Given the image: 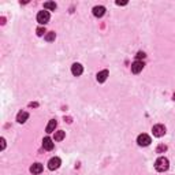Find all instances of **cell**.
Masks as SVG:
<instances>
[{
	"mask_svg": "<svg viewBox=\"0 0 175 175\" xmlns=\"http://www.w3.org/2000/svg\"><path fill=\"white\" fill-rule=\"evenodd\" d=\"M144 57H145V53H144V52H138V53L136 55V59H137V60H141V59H144Z\"/></svg>",
	"mask_w": 175,
	"mask_h": 175,
	"instance_id": "cell-19",
	"label": "cell"
},
{
	"mask_svg": "<svg viewBox=\"0 0 175 175\" xmlns=\"http://www.w3.org/2000/svg\"><path fill=\"white\" fill-rule=\"evenodd\" d=\"M104 14H105V7H103V5H96V7L93 8V15H94L96 18H101Z\"/></svg>",
	"mask_w": 175,
	"mask_h": 175,
	"instance_id": "cell-8",
	"label": "cell"
},
{
	"mask_svg": "<svg viewBox=\"0 0 175 175\" xmlns=\"http://www.w3.org/2000/svg\"><path fill=\"white\" fill-rule=\"evenodd\" d=\"M150 142H152V139H150V137L148 134H139L138 138H137V144L139 146H148Z\"/></svg>",
	"mask_w": 175,
	"mask_h": 175,
	"instance_id": "cell-2",
	"label": "cell"
},
{
	"mask_svg": "<svg viewBox=\"0 0 175 175\" xmlns=\"http://www.w3.org/2000/svg\"><path fill=\"white\" fill-rule=\"evenodd\" d=\"M164 150H167V146H166V145L161 144V145H159V146H157L156 152H157V153H161V152H164Z\"/></svg>",
	"mask_w": 175,
	"mask_h": 175,
	"instance_id": "cell-17",
	"label": "cell"
},
{
	"mask_svg": "<svg viewBox=\"0 0 175 175\" xmlns=\"http://www.w3.org/2000/svg\"><path fill=\"white\" fill-rule=\"evenodd\" d=\"M44 8L55 11V10H56V3H53V2H46V3H44Z\"/></svg>",
	"mask_w": 175,
	"mask_h": 175,
	"instance_id": "cell-15",
	"label": "cell"
},
{
	"mask_svg": "<svg viewBox=\"0 0 175 175\" xmlns=\"http://www.w3.org/2000/svg\"><path fill=\"white\" fill-rule=\"evenodd\" d=\"M30 172H32L33 175H38L43 172V164L40 163H34L32 167H30Z\"/></svg>",
	"mask_w": 175,
	"mask_h": 175,
	"instance_id": "cell-9",
	"label": "cell"
},
{
	"mask_svg": "<svg viewBox=\"0 0 175 175\" xmlns=\"http://www.w3.org/2000/svg\"><path fill=\"white\" fill-rule=\"evenodd\" d=\"M0 141H2V150H3V149L5 148V139H4V138H2Z\"/></svg>",
	"mask_w": 175,
	"mask_h": 175,
	"instance_id": "cell-20",
	"label": "cell"
},
{
	"mask_svg": "<svg viewBox=\"0 0 175 175\" xmlns=\"http://www.w3.org/2000/svg\"><path fill=\"white\" fill-rule=\"evenodd\" d=\"M168 167H170V161H168V159H167V157H159L157 160H156V163H155V168L159 172L167 171Z\"/></svg>",
	"mask_w": 175,
	"mask_h": 175,
	"instance_id": "cell-1",
	"label": "cell"
},
{
	"mask_svg": "<svg viewBox=\"0 0 175 175\" xmlns=\"http://www.w3.org/2000/svg\"><path fill=\"white\" fill-rule=\"evenodd\" d=\"M56 126H57V122L55 119H52V120H49V123L46 125V129H45V131L46 133H52V131H55V129H56Z\"/></svg>",
	"mask_w": 175,
	"mask_h": 175,
	"instance_id": "cell-13",
	"label": "cell"
},
{
	"mask_svg": "<svg viewBox=\"0 0 175 175\" xmlns=\"http://www.w3.org/2000/svg\"><path fill=\"white\" fill-rule=\"evenodd\" d=\"M152 133L155 137H163L166 134V127L163 125H155L152 129Z\"/></svg>",
	"mask_w": 175,
	"mask_h": 175,
	"instance_id": "cell-4",
	"label": "cell"
},
{
	"mask_svg": "<svg viewBox=\"0 0 175 175\" xmlns=\"http://www.w3.org/2000/svg\"><path fill=\"white\" fill-rule=\"evenodd\" d=\"M36 32H37V36H44V34H45V27L41 26V27H38Z\"/></svg>",
	"mask_w": 175,
	"mask_h": 175,
	"instance_id": "cell-18",
	"label": "cell"
},
{
	"mask_svg": "<svg viewBox=\"0 0 175 175\" xmlns=\"http://www.w3.org/2000/svg\"><path fill=\"white\" fill-rule=\"evenodd\" d=\"M55 38H56V34H55V32H48L45 34V40L48 41V43H51V41H53Z\"/></svg>",
	"mask_w": 175,
	"mask_h": 175,
	"instance_id": "cell-16",
	"label": "cell"
},
{
	"mask_svg": "<svg viewBox=\"0 0 175 175\" xmlns=\"http://www.w3.org/2000/svg\"><path fill=\"white\" fill-rule=\"evenodd\" d=\"M71 73H73V75L79 77L82 73H84V67H82L79 63H74V64L71 66Z\"/></svg>",
	"mask_w": 175,
	"mask_h": 175,
	"instance_id": "cell-7",
	"label": "cell"
},
{
	"mask_svg": "<svg viewBox=\"0 0 175 175\" xmlns=\"http://www.w3.org/2000/svg\"><path fill=\"white\" fill-rule=\"evenodd\" d=\"M37 105H38L37 103H30V104H29V107H37Z\"/></svg>",
	"mask_w": 175,
	"mask_h": 175,
	"instance_id": "cell-22",
	"label": "cell"
},
{
	"mask_svg": "<svg viewBox=\"0 0 175 175\" xmlns=\"http://www.w3.org/2000/svg\"><path fill=\"white\" fill-rule=\"evenodd\" d=\"M127 2H116V5H126Z\"/></svg>",
	"mask_w": 175,
	"mask_h": 175,
	"instance_id": "cell-21",
	"label": "cell"
},
{
	"mask_svg": "<svg viewBox=\"0 0 175 175\" xmlns=\"http://www.w3.org/2000/svg\"><path fill=\"white\" fill-rule=\"evenodd\" d=\"M27 118H29V114H27L26 111H21V112H18V115H16V122L25 123L27 120Z\"/></svg>",
	"mask_w": 175,
	"mask_h": 175,
	"instance_id": "cell-11",
	"label": "cell"
},
{
	"mask_svg": "<svg viewBox=\"0 0 175 175\" xmlns=\"http://www.w3.org/2000/svg\"><path fill=\"white\" fill-rule=\"evenodd\" d=\"M66 137V133L63 130H59V131H55V141H62L63 138Z\"/></svg>",
	"mask_w": 175,
	"mask_h": 175,
	"instance_id": "cell-14",
	"label": "cell"
},
{
	"mask_svg": "<svg viewBox=\"0 0 175 175\" xmlns=\"http://www.w3.org/2000/svg\"><path fill=\"white\" fill-rule=\"evenodd\" d=\"M144 62H141V60H136V62L131 64V73L133 74H138L142 71V68H144Z\"/></svg>",
	"mask_w": 175,
	"mask_h": 175,
	"instance_id": "cell-6",
	"label": "cell"
},
{
	"mask_svg": "<svg viewBox=\"0 0 175 175\" xmlns=\"http://www.w3.org/2000/svg\"><path fill=\"white\" fill-rule=\"evenodd\" d=\"M60 164H62V161H60L59 157H52L51 160L48 161V168L51 170V171H55V170H57L60 167Z\"/></svg>",
	"mask_w": 175,
	"mask_h": 175,
	"instance_id": "cell-5",
	"label": "cell"
},
{
	"mask_svg": "<svg viewBox=\"0 0 175 175\" xmlns=\"http://www.w3.org/2000/svg\"><path fill=\"white\" fill-rule=\"evenodd\" d=\"M43 148L45 150H52V149H53V142H52V139L49 138V137H45V138L43 139Z\"/></svg>",
	"mask_w": 175,
	"mask_h": 175,
	"instance_id": "cell-10",
	"label": "cell"
},
{
	"mask_svg": "<svg viewBox=\"0 0 175 175\" xmlns=\"http://www.w3.org/2000/svg\"><path fill=\"white\" fill-rule=\"evenodd\" d=\"M107 77H108V70H103V71H100V73L97 74V82H100V84L105 82Z\"/></svg>",
	"mask_w": 175,
	"mask_h": 175,
	"instance_id": "cell-12",
	"label": "cell"
},
{
	"mask_svg": "<svg viewBox=\"0 0 175 175\" xmlns=\"http://www.w3.org/2000/svg\"><path fill=\"white\" fill-rule=\"evenodd\" d=\"M49 21V12L48 11H40L37 14V22L40 25H45Z\"/></svg>",
	"mask_w": 175,
	"mask_h": 175,
	"instance_id": "cell-3",
	"label": "cell"
},
{
	"mask_svg": "<svg viewBox=\"0 0 175 175\" xmlns=\"http://www.w3.org/2000/svg\"><path fill=\"white\" fill-rule=\"evenodd\" d=\"M172 98H174V100H175V93H174V96H172Z\"/></svg>",
	"mask_w": 175,
	"mask_h": 175,
	"instance_id": "cell-23",
	"label": "cell"
}]
</instances>
